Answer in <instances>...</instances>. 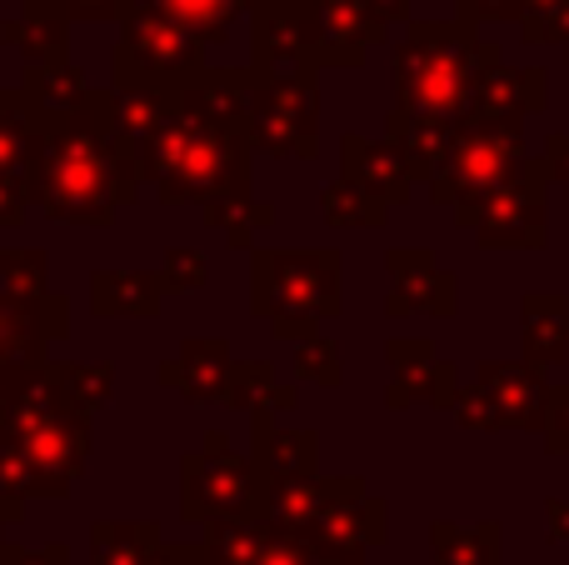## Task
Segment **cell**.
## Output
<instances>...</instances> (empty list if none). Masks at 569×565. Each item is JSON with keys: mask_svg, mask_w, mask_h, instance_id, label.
<instances>
[{"mask_svg": "<svg viewBox=\"0 0 569 565\" xmlns=\"http://www.w3.org/2000/svg\"><path fill=\"white\" fill-rule=\"evenodd\" d=\"M140 140L116 120V90H90L86 106L30 136L26 200L66 226H110L140 196Z\"/></svg>", "mask_w": 569, "mask_h": 565, "instance_id": "obj_1", "label": "cell"}, {"mask_svg": "<svg viewBox=\"0 0 569 565\" xmlns=\"http://www.w3.org/2000/svg\"><path fill=\"white\" fill-rule=\"evenodd\" d=\"M250 156H256V146H250L246 126L206 120L176 106L140 140V176L156 190L160 206H180V200L210 206L220 196H246Z\"/></svg>", "mask_w": 569, "mask_h": 565, "instance_id": "obj_2", "label": "cell"}, {"mask_svg": "<svg viewBox=\"0 0 569 565\" xmlns=\"http://www.w3.org/2000/svg\"><path fill=\"white\" fill-rule=\"evenodd\" d=\"M500 60V46L470 20H410L395 46V106L440 120H470L475 80Z\"/></svg>", "mask_w": 569, "mask_h": 565, "instance_id": "obj_3", "label": "cell"}, {"mask_svg": "<svg viewBox=\"0 0 569 565\" xmlns=\"http://www.w3.org/2000/svg\"><path fill=\"white\" fill-rule=\"evenodd\" d=\"M340 300V250H250V310L280 340L315 336Z\"/></svg>", "mask_w": 569, "mask_h": 565, "instance_id": "obj_4", "label": "cell"}, {"mask_svg": "<svg viewBox=\"0 0 569 565\" xmlns=\"http://www.w3.org/2000/svg\"><path fill=\"white\" fill-rule=\"evenodd\" d=\"M530 166L525 156V120H460L450 156L440 160L435 176H425V196L435 206L470 210L475 200H485L490 190L510 186L520 170Z\"/></svg>", "mask_w": 569, "mask_h": 565, "instance_id": "obj_5", "label": "cell"}, {"mask_svg": "<svg viewBox=\"0 0 569 565\" xmlns=\"http://www.w3.org/2000/svg\"><path fill=\"white\" fill-rule=\"evenodd\" d=\"M256 511H266V480L256 460L236 456L226 430H210L206 450H190L180 460V516L220 526V521L256 516Z\"/></svg>", "mask_w": 569, "mask_h": 565, "instance_id": "obj_6", "label": "cell"}, {"mask_svg": "<svg viewBox=\"0 0 569 565\" xmlns=\"http://www.w3.org/2000/svg\"><path fill=\"white\" fill-rule=\"evenodd\" d=\"M250 146L270 160H310L320 150V90L315 70L300 76H266L256 70V96H250Z\"/></svg>", "mask_w": 569, "mask_h": 565, "instance_id": "obj_7", "label": "cell"}, {"mask_svg": "<svg viewBox=\"0 0 569 565\" xmlns=\"http://www.w3.org/2000/svg\"><path fill=\"white\" fill-rule=\"evenodd\" d=\"M206 66V40L186 30L156 0H136L120 16L116 46V80H160V86H186Z\"/></svg>", "mask_w": 569, "mask_h": 565, "instance_id": "obj_8", "label": "cell"}, {"mask_svg": "<svg viewBox=\"0 0 569 565\" xmlns=\"http://www.w3.org/2000/svg\"><path fill=\"white\" fill-rule=\"evenodd\" d=\"M545 396L550 380L545 366H525V360H490L475 370L470 386L455 390L450 416L465 430H540L545 420Z\"/></svg>", "mask_w": 569, "mask_h": 565, "instance_id": "obj_9", "label": "cell"}, {"mask_svg": "<svg viewBox=\"0 0 569 565\" xmlns=\"http://www.w3.org/2000/svg\"><path fill=\"white\" fill-rule=\"evenodd\" d=\"M545 186H550V166L530 160L510 186L490 190L485 200H475L470 210H460V226L475 230L480 250H540L550 236L545 220Z\"/></svg>", "mask_w": 569, "mask_h": 565, "instance_id": "obj_10", "label": "cell"}, {"mask_svg": "<svg viewBox=\"0 0 569 565\" xmlns=\"http://www.w3.org/2000/svg\"><path fill=\"white\" fill-rule=\"evenodd\" d=\"M385 521H390L385 500L365 496L360 480L335 476L330 500H325V511L315 516V526L305 531V541H310V546L320 551L325 561L360 565V561H365V551L380 546V541H385Z\"/></svg>", "mask_w": 569, "mask_h": 565, "instance_id": "obj_11", "label": "cell"}, {"mask_svg": "<svg viewBox=\"0 0 569 565\" xmlns=\"http://www.w3.org/2000/svg\"><path fill=\"white\" fill-rule=\"evenodd\" d=\"M250 36H256L250 66L266 70V76L320 70V36H315L310 0H266V6H250Z\"/></svg>", "mask_w": 569, "mask_h": 565, "instance_id": "obj_12", "label": "cell"}, {"mask_svg": "<svg viewBox=\"0 0 569 565\" xmlns=\"http://www.w3.org/2000/svg\"><path fill=\"white\" fill-rule=\"evenodd\" d=\"M10 440H20V450H26L30 466H36L40 496L60 500V496H70V486H76L80 466H86V456H90V416L80 406H66Z\"/></svg>", "mask_w": 569, "mask_h": 565, "instance_id": "obj_13", "label": "cell"}, {"mask_svg": "<svg viewBox=\"0 0 569 565\" xmlns=\"http://www.w3.org/2000/svg\"><path fill=\"white\" fill-rule=\"evenodd\" d=\"M385 266H390V296H385V310H390L395 320H400V316L450 320L455 310H460L455 276L435 266L430 250H390V256H385Z\"/></svg>", "mask_w": 569, "mask_h": 565, "instance_id": "obj_14", "label": "cell"}, {"mask_svg": "<svg viewBox=\"0 0 569 565\" xmlns=\"http://www.w3.org/2000/svg\"><path fill=\"white\" fill-rule=\"evenodd\" d=\"M385 356H390V390H385L390 410H405V406H415V400H430V406L450 410L460 386H455L450 360L435 356L430 336H395L390 346H385Z\"/></svg>", "mask_w": 569, "mask_h": 565, "instance_id": "obj_15", "label": "cell"}, {"mask_svg": "<svg viewBox=\"0 0 569 565\" xmlns=\"http://www.w3.org/2000/svg\"><path fill=\"white\" fill-rule=\"evenodd\" d=\"M60 336H66V296L50 290L46 300H20L0 290V370L46 360V346Z\"/></svg>", "mask_w": 569, "mask_h": 565, "instance_id": "obj_16", "label": "cell"}, {"mask_svg": "<svg viewBox=\"0 0 569 565\" xmlns=\"http://www.w3.org/2000/svg\"><path fill=\"white\" fill-rule=\"evenodd\" d=\"M310 16L320 36V66H360L365 50L390 40V26L370 10V0H310Z\"/></svg>", "mask_w": 569, "mask_h": 565, "instance_id": "obj_17", "label": "cell"}, {"mask_svg": "<svg viewBox=\"0 0 569 565\" xmlns=\"http://www.w3.org/2000/svg\"><path fill=\"white\" fill-rule=\"evenodd\" d=\"M230 370H236V360H230V340L226 336H196V340L180 346L176 360L160 366V386L180 390V396L196 400V406H216V400H226Z\"/></svg>", "mask_w": 569, "mask_h": 565, "instance_id": "obj_18", "label": "cell"}, {"mask_svg": "<svg viewBox=\"0 0 569 565\" xmlns=\"http://www.w3.org/2000/svg\"><path fill=\"white\" fill-rule=\"evenodd\" d=\"M545 70L540 66H505L495 60L480 80H475V110L470 120H525L540 116L550 90H545Z\"/></svg>", "mask_w": 569, "mask_h": 565, "instance_id": "obj_19", "label": "cell"}, {"mask_svg": "<svg viewBox=\"0 0 569 565\" xmlns=\"http://www.w3.org/2000/svg\"><path fill=\"white\" fill-rule=\"evenodd\" d=\"M340 176L350 186L380 196L385 206H400L415 190V170L390 140H365V136H345L340 140Z\"/></svg>", "mask_w": 569, "mask_h": 565, "instance_id": "obj_20", "label": "cell"}, {"mask_svg": "<svg viewBox=\"0 0 569 565\" xmlns=\"http://www.w3.org/2000/svg\"><path fill=\"white\" fill-rule=\"evenodd\" d=\"M250 96H256V66H200L180 86V106L206 120H230V126H246Z\"/></svg>", "mask_w": 569, "mask_h": 565, "instance_id": "obj_21", "label": "cell"}, {"mask_svg": "<svg viewBox=\"0 0 569 565\" xmlns=\"http://www.w3.org/2000/svg\"><path fill=\"white\" fill-rule=\"evenodd\" d=\"M455 136H460V120L420 116V110H400V106H390V116H385V140L410 160L415 180H425V176L440 170V160L450 156Z\"/></svg>", "mask_w": 569, "mask_h": 565, "instance_id": "obj_22", "label": "cell"}, {"mask_svg": "<svg viewBox=\"0 0 569 565\" xmlns=\"http://www.w3.org/2000/svg\"><path fill=\"white\" fill-rule=\"evenodd\" d=\"M250 426H256L250 460H256L260 480L310 476V470L320 466V436H315V430H284V426H276V416H250Z\"/></svg>", "mask_w": 569, "mask_h": 565, "instance_id": "obj_23", "label": "cell"}, {"mask_svg": "<svg viewBox=\"0 0 569 565\" xmlns=\"http://www.w3.org/2000/svg\"><path fill=\"white\" fill-rule=\"evenodd\" d=\"M166 286H160L156 270H96L90 276V310L100 320L116 316H156Z\"/></svg>", "mask_w": 569, "mask_h": 565, "instance_id": "obj_24", "label": "cell"}, {"mask_svg": "<svg viewBox=\"0 0 569 565\" xmlns=\"http://www.w3.org/2000/svg\"><path fill=\"white\" fill-rule=\"evenodd\" d=\"M525 320V356L535 366H560L569 356V300L565 296H530L520 306Z\"/></svg>", "mask_w": 569, "mask_h": 565, "instance_id": "obj_25", "label": "cell"}, {"mask_svg": "<svg viewBox=\"0 0 569 565\" xmlns=\"http://www.w3.org/2000/svg\"><path fill=\"white\" fill-rule=\"evenodd\" d=\"M0 40L26 56V66H60L70 46V20L56 10H20L16 20L0 26Z\"/></svg>", "mask_w": 569, "mask_h": 565, "instance_id": "obj_26", "label": "cell"}, {"mask_svg": "<svg viewBox=\"0 0 569 565\" xmlns=\"http://www.w3.org/2000/svg\"><path fill=\"white\" fill-rule=\"evenodd\" d=\"M295 400H300V390L276 380V370H270L266 360H246V366L230 370V386H226L230 410H246V416H284Z\"/></svg>", "mask_w": 569, "mask_h": 565, "instance_id": "obj_27", "label": "cell"}, {"mask_svg": "<svg viewBox=\"0 0 569 565\" xmlns=\"http://www.w3.org/2000/svg\"><path fill=\"white\" fill-rule=\"evenodd\" d=\"M176 106H180V86H160V80H116V120L130 140H146Z\"/></svg>", "mask_w": 569, "mask_h": 565, "instance_id": "obj_28", "label": "cell"}, {"mask_svg": "<svg viewBox=\"0 0 569 565\" xmlns=\"http://www.w3.org/2000/svg\"><path fill=\"white\" fill-rule=\"evenodd\" d=\"M166 546L150 521H100L90 531V565H150Z\"/></svg>", "mask_w": 569, "mask_h": 565, "instance_id": "obj_29", "label": "cell"}, {"mask_svg": "<svg viewBox=\"0 0 569 565\" xmlns=\"http://www.w3.org/2000/svg\"><path fill=\"white\" fill-rule=\"evenodd\" d=\"M430 551H435V565H500V526L495 521H480V526L435 521Z\"/></svg>", "mask_w": 569, "mask_h": 565, "instance_id": "obj_30", "label": "cell"}, {"mask_svg": "<svg viewBox=\"0 0 569 565\" xmlns=\"http://www.w3.org/2000/svg\"><path fill=\"white\" fill-rule=\"evenodd\" d=\"M20 90H26V96L36 100L50 120L80 110V106H86V96H90L86 76H80L70 60H60V66H26V86H20Z\"/></svg>", "mask_w": 569, "mask_h": 565, "instance_id": "obj_31", "label": "cell"}, {"mask_svg": "<svg viewBox=\"0 0 569 565\" xmlns=\"http://www.w3.org/2000/svg\"><path fill=\"white\" fill-rule=\"evenodd\" d=\"M320 210L325 220H330L335 230H365V226H385V216H390V206H385L380 196H370V190L350 186V180H335V186L320 190Z\"/></svg>", "mask_w": 569, "mask_h": 565, "instance_id": "obj_32", "label": "cell"}, {"mask_svg": "<svg viewBox=\"0 0 569 565\" xmlns=\"http://www.w3.org/2000/svg\"><path fill=\"white\" fill-rule=\"evenodd\" d=\"M166 16H176L186 30H196L206 46H226L230 30H236L246 0H156Z\"/></svg>", "mask_w": 569, "mask_h": 565, "instance_id": "obj_33", "label": "cell"}, {"mask_svg": "<svg viewBox=\"0 0 569 565\" xmlns=\"http://www.w3.org/2000/svg\"><path fill=\"white\" fill-rule=\"evenodd\" d=\"M206 220H210V226H216L236 250H250V246H256V230L270 226L276 216H270V206L250 200V190H246V196H220V200H210V206H206Z\"/></svg>", "mask_w": 569, "mask_h": 565, "instance_id": "obj_34", "label": "cell"}, {"mask_svg": "<svg viewBox=\"0 0 569 565\" xmlns=\"http://www.w3.org/2000/svg\"><path fill=\"white\" fill-rule=\"evenodd\" d=\"M50 260L40 250H0V290L20 300H46L50 296Z\"/></svg>", "mask_w": 569, "mask_h": 565, "instance_id": "obj_35", "label": "cell"}, {"mask_svg": "<svg viewBox=\"0 0 569 565\" xmlns=\"http://www.w3.org/2000/svg\"><path fill=\"white\" fill-rule=\"evenodd\" d=\"M295 376H300V380H315V386H340V380H345L340 350H335V340L325 336V330H315V336L295 340Z\"/></svg>", "mask_w": 569, "mask_h": 565, "instance_id": "obj_36", "label": "cell"}, {"mask_svg": "<svg viewBox=\"0 0 569 565\" xmlns=\"http://www.w3.org/2000/svg\"><path fill=\"white\" fill-rule=\"evenodd\" d=\"M0 496L16 500V506H26V500H40L36 466H30V456L20 450V440H10L6 430H0Z\"/></svg>", "mask_w": 569, "mask_h": 565, "instance_id": "obj_37", "label": "cell"}, {"mask_svg": "<svg viewBox=\"0 0 569 565\" xmlns=\"http://www.w3.org/2000/svg\"><path fill=\"white\" fill-rule=\"evenodd\" d=\"M66 386H70V400H76L86 416H96V410L110 400V386H116V366H110V360H96V366H70V370H66Z\"/></svg>", "mask_w": 569, "mask_h": 565, "instance_id": "obj_38", "label": "cell"}, {"mask_svg": "<svg viewBox=\"0 0 569 565\" xmlns=\"http://www.w3.org/2000/svg\"><path fill=\"white\" fill-rule=\"evenodd\" d=\"M156 276H160V286H166V296H190V290H200L210 280V266L200 250L180 246V250H170L166 266H160Z\"/></svg>", "mask_w": 569, "mask_h": 565, "instance_id": "obj_39", "label": "cell"}, {"mask_svg": "<svg viewBox=\"0 0 569 565\" xmlns=\"http://www.w3.org/2000/svg\"><path fill=\"white\" fill-rule=\"evenodd\" d=\"M565 26H569V0H520L525 40H555L560 46Z\"/></svg>", "mask_w": 569, "mask_h": 565, "instance_id": "obj_40", "label": "cell"}, {"mask_svg": "<svg viewBox=\"0 0 569 565\" xmlns=\"http://www.w3.org/2000/svg\"><path fill=\"white\" fill-rule=\"evenodd\" d=\"M136 0H26V10H56L66 20H120Z\"/></svg>", "mask_w": 569, "mask_h": 565, "instance_id": "obj_41", "label": "cell"}, {"mask_svg": "<svg viewBox=\"0 0 569 565\" xmlns=\"http://www.w3.org/2000/svg\"><path fill=\"white\" fill-rule=\"evenodd\" d=\"M540 430H545V450H550V456H565L569 450V386H550Z\"/></svg>", "mask_w": 569, "mask_h": 565, "instance_id": "obj_42", "label": "cell"}, {"mask_svg": "<svg viewBox=\"0 0 569 565\" xmlns=\"http://www.w3.org/2000/svg\"><path fill=\"white\" fill-rule=\"evenodd\" d=\"M470 26H485V20H520V0H460L455 10Z\"/></svg>", "mask_w": 569, "mask_h": 565, "instance_id": "obj_43", "label": "cell"}, {"mask_svg": "<svg viewBox=\"0 0 569 565\" xmlns=\"http://www.w3.org/2000/svg\"><path fill=\"white\" fill-rule=\"evenodd\" d=\"M26 180L20 176H6L0 180V226H20V216H26Z\"/></svg>", "mask_w": 569, "mask_h": 565, "instance_id": "obj_44", "label": "cell"}, {"mask_svg": "<svg viewBox=\"0 0 569 565\" xmlns=\"http://www.w3.org/2000/svg\"><path fill=\"white\" fill-rule=\"evenodd\" d=\"M545 166H550V180H560V186L569 190V136L545 140Z\"/></svg>", "mask_w": 569, "mask_h": 565, "instance_id": "obj_45", "label": "cell"}, {"mask_svg": "<svg viewBox=\"0 0 569 565\" xmlns=\"http://www.w3.org/2000/svg\"><path fill=\"white\" fill-rule=\"evenodd\" d=\"M6 565H70L66 546H46V551H10Z\"/></svg>", "mask_w": 569, "mask_h": 565, "instance_id": "obj_46", "label": "cell"}, {"mask_svg": "<svg viewBox=\"0 0 569 565\" xmlns=\"http://www.w3.org/2000/svg\"><path fill=\"white\" fill-rule=\"evenodd\" d=\"M370 10L385 26H410V0H370Z\"/></svg>", "mask_w": 569, "mask_h": 565, "instance_id": "obj_47", "label": "cell"}, {"mask_svg": "<svg viewBox=\"0 0 569 565\" xmlns=\"http://www.w3.org/2000/svg\"><path fill=\"white\" fill-rule=\"evenodd\" d=\"M545 516H550V536L555 541H569V500H545Z\"/></svg>", "mask_w": 569, "mask_h": 565, "instance_id": "obj_48", "label": "cell"}, {"mask_svg": "<svg viewBox=\"0 0 569 565\" xmlns=\"http://www.w3.org/2000/svg\"><path fill=\"white\" fill-rule=\"evenodd\" d=\"M20 516H26V506H16V500H6V496H0V526H16ZM10 551H16V546H6V536H0V565H6Z\"/></svg>", "mask_w": 569, "mask_h": 565, "instance_id": "obj_49", "label": "cell"}, {"mask_svg": "<svg viewBox=\"0 0 569 565\" xmlns=\"http://www.w3.org/2000/svg\"><path fill=\"white\" fill-rule=\"evenodd\" d=\"M180 551H186V565H226L210 546H180Z\"/></svg>", "mask_w": 569, "mask_h": 565, "instance_id": "obj_50", "label": "cell"}, {"mask_svg": "<svg viewBox=\"0 0 569 565\" xmlns=\"http://www.w3.org/2000/svg\"><path fill=\"white\" fill-rule=\"evenodd\" d=\"M150 565H186V551H180V546H160Z\"/></svg>", "mask_w": 569, "mask_h": 565, "instance_id": "obj_51", "label": "cell"}, {"mask_svg": "<svg viewBox=\"0 0 569 565\" xmlns=\"http://www.w3.org/2000/svg\"><path fill=\"white\" fill-rule=\"evenodd\" d=\"M560 46H565V60H569V26H565V36H560Z\"/></svg>", "mask_w": 569, "mask_h": 565, "instance_id": "obj_52", "label": "cell"}, {"mask_svg": "<svg viewBox=\"0 0 569 565\" xmlns=\"http://www.w3.org/2000/svg\"><path fill=\"white\" fill-rule=\"evenodd\" d=\"M246 6H266V0H246Z\"/></svg>", "mask_w": 569, "mask_h": 565, "instance_id": "obj_53", "label": "cell"}]
</instances>
